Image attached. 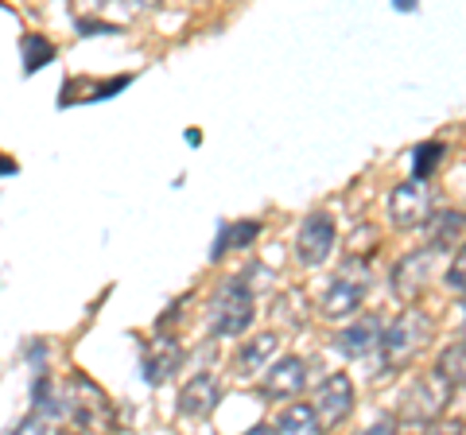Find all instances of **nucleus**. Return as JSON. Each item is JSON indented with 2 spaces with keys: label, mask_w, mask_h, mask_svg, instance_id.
<instances>
[{
  "label": "nucleus",
  "mask_w": 466,
  "mask_h": 435,
  "mask_svg": "<svg viewBox=\"0 0 466 435\" xmlns=\"http://www.w3.org/2000/svg\"><path fill=\"white\" fill-rule=\"evenodd\" d=\"M276 350H280V339L272 335V330H265V335H257L241 346V354H238V369L241 373H260L265 369V361L276 358Z\"/></svg>",
  "instance_id": "2eb2a0df"
},
{
  "label": "nucleus",
  "mask_w": 466,
  "mask_h": 435,
  "mask_svg": "<svg viewBox=\"0 0 466 435\" xmlns=\"http://www.w3.org/2000/svg\"><path fill=\"white\" fill-rule=\"evenodd\" d=\"M257 319V303H253V292L245 280H222L218 292L207 308V323H210V335L218 339H241L245 330L253 327Z\"/></svg>",
  "instance_id": "f03ea898"
},
{
  "label": "nucleus",
  "mask_w": 466,
  "mask_h": 435,
  "mask_svg": "<svg viewBox=\"0 0 466 435\" xmlns=\"http://www.w3.org/2000/svg\"><path fill=\"white\" fill-rule=\"evenodd\" d=\"M16 435H47V420H43V416H27L24 424L16 428Z\"/></svg>",
  "instance_id": "5701e85b"
},
{
  "label": "nucleus",
  "mask_w": 466,
  "mask_h": 435,
  "mask_svg": "<svg viewBox=\"0 0 466 435\" xmlns=\"http://www.w3.org/2000/svg\"><path fill=\"white\" fill-rule=\"evenodd\" d=\"M435 373H440L451 389L466 385V339L455 342V346H447V350L440 354V361H435Z\"/></svg>",
  "instance_id": "a211bd4d"
},
{
  "label": "nucleus",
  "mask_w": 466,
  "mask_h": 435,
  "mask_svg": "<svg viewBox=\"0 0 466 435\" xmlns=\"http://www.w3.org/2000/svg\"><path fill=\"white\" fill-rule=\"evenodd\" d=\"M12 171H16V164H12V159H5V156H0V176H12Z\"/></svg>",
  "instance_id": "393cba45"
},
{
  "label": "nucleus",
  "mask_w": 466,
  "mask_h": 435,
  "mask_svg": "<svg viewBox=\"0 0 466 435\" xmlns=\"http://www.w3.org/2000/svg\"><path fill=\"white\" fill-rule=\"evenodd\" d=\"M443 156H447V144H443V140H428V144H420V148H416V159H412L416 179L424 183V179L431 176V171L440 167V159H443Z\"/></svg>",
  "instance_id": "aec40b11"
},
{
  "label": "nucleus",
  "mask_w": 466,
  "mask_h": 435,
  "mask_svg": "<svg viewBox=\"0 0 466 435\" xmlns=\"http://www.w3.org/2000/svg\"><path fill=\"white\" fill-rule=\"evenodd\" d=\"M179 342L167 339V335H156L148 342V350H144V377H148L152 385H164L167 377L175 373V366H179Z\"/></svg>",
  "instance_id": "ddd939ff"
},
{
  "label": "nucleus",
  "mask_w": 466,
  "mask_h": 435,
  "mask_svg": "<svg viewBox=\"0 0 466 435\" xmlns=\"http://www.w3.org/2000/svg\"><path fill=\"white\" fill-rule=\"evenodd\" d=\"M311 412L319 420V428H339L350 420V412H354V381H350L346 373H327L323 385L315 389V404Z\"/></svg>",
  "instance_id": "423d86ee"
},
{
  "label": "nucleus",
  "mask_w": 466,
  "mask_h": 435,
  "mask_svg": "<svg viewBox=\"0 0 466 435\" xmlns=\"http://www.w3.org/2000/svg\"><path fill=\"white\" fill-rule=\"evenodd\" d=\"M428 218H431L428 183L408 179L400 187H392V195H389V222H392V229H424Z\"/></svg>",
  "instance_id": "0eeeda50"
},
{
  "label": "nucleus",
  "mask_w": 466,
  "mask_h": 435,
  "mask_svg": "<svg viewBox=\"0 0 466 435\" xmlns=\"http://www.w3.org/2000/svg\"><path fill=\"white\" fill-rule=\"evenodd\" d=\"M66 412H70V420H75L82 431H90V435H106L109 424H113V404H109V397L101 393L90 377H82V373H75V381H70V404H66Z\"/></svg>",
  "instance_id": "39448f33"
},
{
  "label": "nucleus",
  "mask_w": 466,
  "mask_h": 435,
  "mask_svg": "<svg viewBox=\"0 0 466 435\" xmlns=\"http://www.w3.org/2000/svg\"><path fill=\"white\" fill-rule=\"evenodd\" d=\"M435 335V323L416 311V308H404L392 323H385V335H381V358L389 369H404L428 350V342Z\"/></svg>",
  "instance_id": "f257e3e1"
},
{
  "label": "nucleus",
  "mask_w": 466,
  "mask_h": 435,
  "mask_svg": "<svg viewBox=\"0 0 466 435\" xmlns=\"http://www.w3.org/2000/svg\"><path fill=\"white\" fill-rule=\"evenodd\" d=\"M218 397H222V385H218L214 373H195L191 381L179 389V412L183 416H195V420H207L218 409Z\"/></svg>",
  "instance_id": "f8f14e48"
},
{
  "label": "nucleus",
  "mask_w": 466,
  "mask_h": 435,
  "mask_svg": "<svg viewBox=\"0 0 466 435\" xmlns=\"http://www.w3.org/2000/svg\"><path fill=\"white\" fill-rule=\"evenodd\" d=\"M381 335H385L381 319H377V315H358L354 323H346L339 330L334 346H339L342 358H370L373 350H381Z\"/></svg>",
  "instance_id": "9b49d317"
},
{
  "label": "nucleus",
  "mask_w": 466,
  "mask_h": 435,
  "mask_svg": "<svg viewBox=\"0 0 466 435\" xmlns=\"http://www.w3.org/2000/svg\"><path fill=\"white\" fill-rule=\"evenodd\" d=\"M276 435H323V428H319L311 404H291V409H284V416L276 420Z\"/></svg>",
  "instance_id": "f3484780"
},
{
  "label": "nucleus",
  "mask_w": 466,
  "mask_h": 435,
  "mask_svg": "<svg viewBox=\"0 0 466 435\" xmlns=\"http://www.w3.org/2000/svg\"><path fill=\"white\" fill-rule=\"evenodd\" d=\"M451 397H455V389H451L440 373H424L416 377L412 385L404 389L400 397V420L404 424H435V420H443V409L451 404Z\"/></svg>",
  "instance_id": "7ed1b4c3"
},
{
  "label": "nucleus",
  "mask_w": 466,
  "mask_h": 435,
  "mask_svg": "<svg viewBox=\"0 0 466 435\" xmlns=\"http://www.w3.org/2000/svg\"><path fill=\"white\" fill-rule=\"evenodd\" d=\"M303 389H308V361L296 354L276 358L265 373V381H260V393L268 400H296Z\"/></svg>",
  "instance_id": "9d476101"
},
{
  "label": "nucleus",
  "mask_w": 466,
  "mask_h": 435,
  "mask_svg": "<svg viewBox=\"0 0 466 435\" xmlns=\"http://www.w3.org/2000/svg\"><path fill=\"white\" fill-rule=\"evenodd\" d=\"M20 51H24V70L27 75H35L39 66H47L55 59V43L47 35H35V32L20 39Z\"/></svg>",
  "instance_id": "6ab92c4d"
},
{
  "label": "nucleus",
  "mask_w": 466,
  "mask_h": 435,
  "mask_svg": "<svg viewBox=\"0 0 466 435\" xmlns=\"http://www.w3.org/2000/svg\"><path fill=\"white\" fill-rule=\"evenodd\" d=\"M245 435H276V428L272 424H257V428H249Z\"/></svg>",
  "instance_id": "b1692460"
},
{
  "label": "nucleus",
  "mask_w": 466,
  "mask_h": 435,
  "mask_svg": "<svg viewBox=\"0 0 466 435\" xmlns=\"http://www.w3.org/2000/svg\"><path fill=\"white\" fill-rule=\"evenodd\" d=\"M358 435H397V420H392V416H381V420H373L370 428H361Z\"/></svg>",
  "instance_id": "4be33fe9"
},
{
  "label": "nucleus",
  "mask_w": 466,
  "mask_h": 435,
  "mask_svg": "<svg viewBox=\"0 0 466 435\" xmlns=\"http://www.w3.org/2000/svg\"><path fill=\"white\" fill-rule=\"evenodd\" d=\"M366 288H370L366 265H361V260H346L323 292V319H334V323L350 319L361 308V299H366Z\"/></svg>",
  "instance_id": "20e7f679"
},
{
  "label": "nucleus",
  "mask_w": 466,
  "mask_h": 435,
  "mask_svg": "<svg viewBox=\"0 0 466 435\" xmlns=\"http://www.w3.org/2000/svg\"><path fill=\"white\" fill-rule=\"evenodd\" d=\"M431 260L435 253L428 249H412V253H404L397 260V268H392V296H397L400 303H416L420 292L428 288V277H431Z\"/></svg>",
  "instance_id": "1a4fd4ad"
},
{
  "label": "nucleus",
  "mask_w": 466,
  "mask_h": 435,
  "mask_svg": "<svg viewBox=\"0 0 466 435\" xmlns=\"http://www.w3.org/2000/svg\"><path fill=\"white\" fill-rule=\"evenodd\" d=\"M257 234H260V226H257V222H233V226H222V234H218L210 257H214V260H222L229 249L238 253V249H245V245H253Z\"/></svg>",
  "instance_id": "dca6fc26"
},
{
  "label": "nucleus",
  "mask_w": 466,
  "mask_h": 435,
  "mask_svg": "<svg viewBox=\"0 0 466 435\" xmlns=\"http://www.w3.org/2000/svg\"><path fill=\"white\" fill-rule=\"evenodd\" d=\"M334 238H339V229H334V218L315 210L299 222V234H296V253L308 268L323 265V260L334 253Z\"/></svg>",
  "instance_id": "6e6552de"
},
{
  "label": "nucleus",
  "mask_w": 466,
  "mask_h": 435,
  "mask_svg": "<svg viewBox=\"0 0 466 435\" xmlns=\"http://www.w3.org/2000/svg\"><path fill=\"white\" fill-rule=\"evenodd\" d=\"M424 435H466V424L455 416H443V420H435V424H428Z\"/></svg>",
  "instance_id": "412c9836"
},
{
  "label": "nucleus",
  "mask_w": 466,
  "mask_h": 435,
  "mask_svg": "<svg viewBox=\"0 0 466 435\" xmlns=\"http://www.w3.org/2000/svg\"><path fill=\"white\" fill-rule=\"evenodd\" d=\"M424 229H428V249H431V253H443V249H451V245H459V241H462L466 214H459V210L431 214Z\"/></svg>",
  "instance_id": "4468645a"
}]
</instances>
